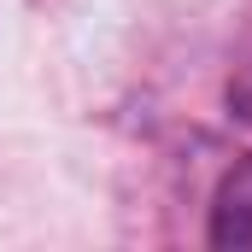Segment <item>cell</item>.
<instances>
[{
  "instance_id": "6da1fadb",
  "label": "cell",
  "mask_w": 252,
  "mask_h": 252,
  "mask_svg": "<svg viewBox=\"0 0 252 252\" xmlns=\"http://www.w3.org/2000/svg\"><path fill=\"white\" fill-rule=\"evenodd\" d=\"M211 241L217 247L252 252V158L223 176V188L211 199Z\"/></svg>"
}]
</instances>
